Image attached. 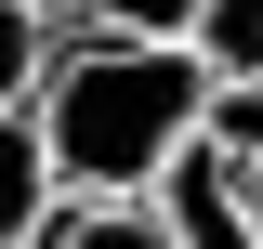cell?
I'll use <instances>...</instances> for the list:
<instances>
[{"mask_svg": "<svg viewBox=\"0 0 263 249\" xmlns=\"http://www.w3.org/2000/svg\"><path fill=\"white\" fill-rule=\"evenodd\" d=\"M40 79H53V27H40L27 0H0V118L40 105Z\"/></svg>", "mask_w": 263, "mask_h": 249, "instance_id": "6", "label": "cell"}, {"mask_svg": "<svg viewBox=\"0 0 263 249\" xmlns=\"http://www.w3.org/2000/svg\"><path fill=\"white\" fill-rule=\"evenodd\" d=\"M250 249H263V171H250Z\"/></svg>", "mask_w": 263, "mask_h": 249, "instance_id": "10", "label": "cell"}, {"mask_svg": "<svg viewBox=\"0 0 263 249\" xmlns=\"http://www.w3.org/2000/svg\"><path fill=\"white\" fill-rule=\"evenodd\" d=\"M184 53L211 66V79H263V0H197Z\"/></svg>", "mask_w": 263, "mask_h": 249, "instance_id": "5", "label": "cell"}, {"mask_svg": "<svg viewBox=\"0 0 263 249\" xmlns=\"http://www.w3.org/2000/svg\"><path fill=\"white\" fill-rule=\"evenodd\" d=\"M211 66L184 39H119V27H53V79H40V131H53L66 197H145L171 157L197 144Z\"/></svg>", "mask_w": 263, "mask_h": 249, "instance_id": "1", "label": "cell"}, {"mask_svg": "<svg viewBox=\"0 0 263 249\" xmlns=\"http://www.w3.org/2000/svg\"><path fill=\"white\" fill-rule=\"evenodd\" d=\"M27 13H40V27H92V0H27Z\"/></svg>", "mask_w": 263, "mask_h": 249, "instance_id": "9", "label": "cell"}, {"mask_svg": "<svg viewBox=\"0 0 263 249\" xmlns=\"http://www.w3.org/2000/svg\"><path fill=\"white\" fill-rule=\"evenodd\" d=\"M197 144H224L237 171H263V79H211V105H197Z\"/></svg>", "mask_w": 263, "mask_h": 249, "instance_id": "7", "label": "cell"}, {"mask_svg": "<svg viewBox=\"0 0 263 249\" xmlns=\"http://www.w3.org/2000/svg\"><path fill=\"white\" fill-rule=\"evenodd\" d=\"M158 223H171V249H250V171H237L224 144H184L158 171Z\"/></svg>", "mask_w": 263, "mask_h": 249, "instance_id": "2", "label": "cell"}, {"mask_svg": "<svg viewBox=\"0 0 263 249\" xmlns=\"http://www.w3.org/2000/svg\"><path fill=\"white\" fill-rule=\"evenodd\" d=\"M66 210V171H53V131H40V105H13L0 118V249H40V223Z\"/></svg>", "mask_w": 263, "mask_h": 249, "instance_id": "3", "label": "cell"}, {"mask_svg": "<svg viewBox=\"0 0 263 249\" xmlns=\"http://www.w3.org/2000/svg\"><path fill=\"white\" fill-rule=\"evenodd\" d=\"M92 27H119V39H184L197 0H92Z\"/></svg>", "mask_w": 263, "mask_h": 249, "instance_id": "8", "label": "cell"}, {"mask_svg": "<svg viewBox=\"0 0 263 249\" xmlns=\"http://www.w3.org/2000/svg\"><path fill=\"white\" fill-rule=\"evenodd\" d=\"M40 249H171V223H158V197H66L40 223Z\"/></svg>", "mask_w": 263, "mask_h": 249, "instance_id": "4", "label": "cell"}]
</instances>
